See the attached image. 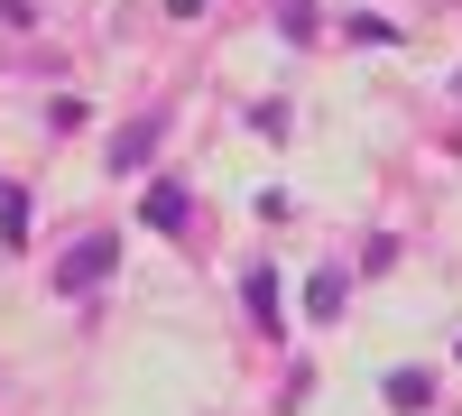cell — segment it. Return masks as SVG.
<instances>
[{"label":"cell","mask_w":462,"mask_h":416,"mask_svg":"<svg viewBox=\"0 0 462 416\" xmlns=\"http://www.w3.org/2000/svg\"><path fill=\"white\" fill-rule=\"evenodd\" d=\"M111 269H121V241H111V232H84V241L56 259V296H93Z\"/></svg>","instance_id":"obj_1"},{"label":"cell","mask_w":462,"mask_h":416,"mask_svg":"<svg viewBox=\"0 0 462 416\" xmlns=\"http://www.w3.org/2000/svg\"><path fill=\"white\" fill-rule=\"evenodd\" d=\"M0 241H10V250L28 241V195H10V185H0Z\"/></svg>","instance_id":"obj_7"},{"label":"cell","mask_w":462,"mask_h":416,"mask_svg":"<svg viewBox=\"0 0 462 416\" xmlns=\"http://www.w3.org/2000/svg\"><path fill=\"white\" fill-rule=\"evenodd\" d=\"M342 296H352V278H342V269H315V278H305V315H342Z\"/></svg>","instance_id":"obj_5"},{"label":"cell","mask_w":462,"mask_h":416,"mask_svg":"<svg viewBox=\"0 0 462 416\" xmlns=\"http://www.w3.org/2000/svg\"><path fill=\"white\" fill-rule=\"evenodd\" d=\"M241 296H250V324H259V333H278V324H287V296H278V269H250V278H241Z\"/></svg>","instance_id":"obj_4"},{"label":"cell","mask_w":462,"mask_h":416,"mask_svg":"<svg viewBox=\"0 0 462 416\" xmlns=\"http://www.w3.org/2000/svg\"><path fill=\"white\" fill-rule=\"evenodd\" d=\"M139 222H148V232H185V222H195V195H185L176 176H158V185L139 195Z\"/></svg>","instance_id":"obj_2"},{"label":"cell","mask_w":462,"mask_h":416,"mask_svg":"<svg viewBox=\"0 0 462 416\" xmlns=\"http://www.w3.org/2000/svg\"><path fill=\"white\" fill-rule=\"evenodd\" d=\"M426 398H435V370H389V407L398 416H416Z\"/></svg>","instance_id":"obj_6"},{"label":"cell","mask_w":462,"mask_h":416,"mask_svg":"<svg viewBox=\"0 0 462 416\" xmlns=\"http://www.w3.org/2000/svg\"><path fill=\"white\" fill-rule=\"evenodd\" d=\"M158 130H167L158 111H139V121H121V139H111V167H121V176H130V167H148V158H158Z\"/></svg>","instance_id":"obj_3"},{"label":"cell","mask_w":462,"mask_h":416,"mask_svg":"<svg viewBox=\"0 0 462 416\" xmlns=\"http://www.w3.org/2000/svg\"><path fill=\"white\" fill-rule=\"evenodd\" d=\"M278 28L287 37H315V0H278Z\"/></svg>","instance_id":"obj_8"}]
</instances>
